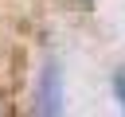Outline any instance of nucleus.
Segmentation results:
<instances>
[{
    "label": "nucleus",
    "instance_id": "f257e3e1",
    "mask_svg": "<svg viewBox=\"0 0 125 117\" xmlns=\"http://www.w3.org/2000/svg\"><path fill=\"white\" fill-rule=\"evenodd\" d=\"M31 117H66V101H62V70H59L55 62H47L43 74H39Z\"/></svg>",
    "mask_w": 125,
    "mask_h": 117
},
{
    "label": "nucleus",
    "instance_id": "f03ea898",
    "mask_svg": "<svg viewBox=\"0 0 125 117\" xmlns=\"http://www.w3.org/2000/svg\"><path fill=\"white\" fill-rule=\"evenodd\" d=\"M0 117H12V109H8V101H4V94H0Z\"/></svg>",
    "mask_w": 125,
    "mask_h": 117
},
{
    "label": "nucleus",
    "instance_id": "7ed1b4c3",
    "mask_svg": "<svg viewBox=\"0 0 125 117\" xmlns=\"http://www.w3.org/2000/svg\"><path fill=\"white\" fill-rule=\"evenodd\" d=\"M117 94H121V105H125V78L117 82Z\"/></svg>",
    "mask_w": 125,
    "mask_h": 117
}]
</instances>
